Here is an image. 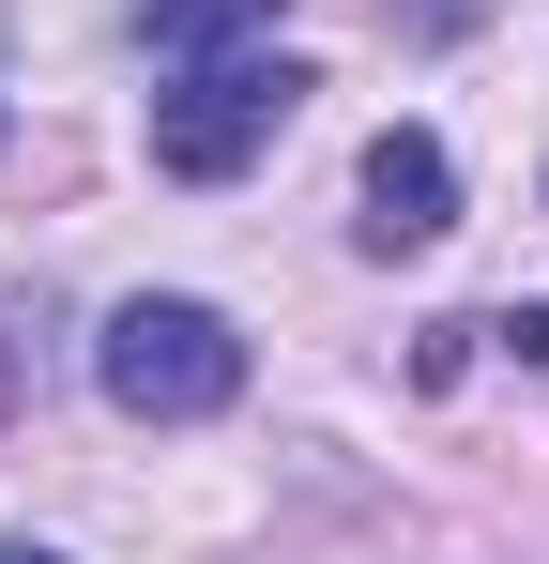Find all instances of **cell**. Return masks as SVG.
<instances>
[{
	"label": "cell",
	"mask_w": 549,
	"mask_h": 564,
	"mask_svg": "<svg viewBox=\"0 0 549 564\" xmlns=\"http://www.w3.org/2000/svg\"><path fill=\"white\" fill-rule=\"evenodd\" d=\"M92 381H107V412H122V427H198V412H229V397H245V336H229L198 290H138V305H107Z\"/></svg>",
	"instance_id": "6da1fadb"
},
{
	"label": "cell",
	"mask_w": 549,
	"mask_h": 564,
	"mask_svg": "<svg viewBox=\"0 0 549 564\" xmlns=\"http://www.w3.org/2000/svg\"><path fill=\"white\" fill-rule=\"evenodd\" d=\"M15 397H31V336H0V412H15Z\"/></svg>",
	"instance_id": "5b68a950"
},
{
	"label": "cell",
	"mask_w": 549,
	"mask_h": 564,
	"mask_svg": "<svg viewBox=\"0 0 549 564\" xmlns=\"http://www.w3.org/2000/svg\"><path fill=\"white\" fill-rule=\"evenodd\" d=\"M290 0H153V62H229V46H260Z\"/></svg>",
	"instance_id": "277c9868"
},
{
	"label": "cell",
	"mask_w": 549,
	"mask_h": 564,
	"mask_svg": "<svg viewBox=\"0 0 549 564\" xmlns=\"http://www.w3.org/2000/svg\"><path fill=\"white\" fill-rule=\"evenodd\" d=\"M458 229V153L428 122H397L381 153H366V260H412V245H443Z\"/></svg>",
	"instance_id": "3957f363"
},
{
	"label": "cell",
	"mask_w": 549,
	"mask_h": 564,
	"mask_svg": "<svg viewBox=\"0 0 549 564\" xmlns=\"http://www.w3.org/2000/svg\"><path fill=\"white\" fill-rule=\"evenodd\" d=\"M290 107H305V62H274V46L183 62V93H153V169L169 184H229V169H260L290 138Z\"/></svg>",
	"instance_id": "7a4b0ae2"
},
{
	"label": "cell",
	"mask_w": 549,
	"mask_h": 564,
	"mask_svg": "<svg viewBox=\"0 0 549 564\" xmlns=\"http://www.w3.org/2000/svg\"><path fill=\"white\" fill-rule=\"evenodd\" d=\"M0 564H62V550H31V534H0Z\"/></svg>",
	"instance_id": "8992f818"
}]
</instances>
